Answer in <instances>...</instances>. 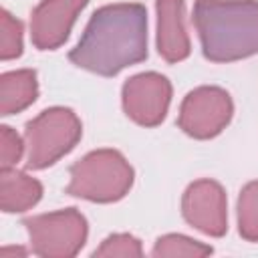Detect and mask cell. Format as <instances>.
Returning <instances> with one entry per match:
<instances>
[{
    "mask_svg": "<svg viewBox=\"0 0 258 258\" xmlns=\"http://www.w3.org/2000/svg\"><path fill=\"white\" fill-rule=\"evenodd\" d=\"M73 64L113 77L121 69L147 58V12L141 4H109L99 8L79 44L69 52Z\"/></svg>",
    "mask_w": 258,
    "mask_h": 258,
    "instance_id": "6da1fadb",
    "label": "cell"
},
{
    "mask_svg": "<svg viewBox=\"0 0 258 258\" xmlns=\"http://www.w3.org/2000/svg\"><path fill=\"white\" fill-rule=\"evenodd\" d=\"M194 24L204 56L214 62L258 52V0H198Z\"/></svg>",
    "mask_w": 258,
    "mask_h": 258,
    "instance_id": "7a4b0ae2",
    "label": "cell"
},
{
    "mask_svg": "<svg viewBox=\"0 0 258 258\" xmlns=\"http://www.w3.org/2000/svg\"><path fill=\"white\" fill-rule=\"evenodd\" d=\"M133 183V169L119 151L99 149L71 167L67 194L91 202L121 200Z\"/></svg>",
    "mask_w": 258,
    "mask_h": 258,
    "instance_id": "3957f363",
    "label": "cell"
},
{
    "mask_svg": "<svg viewBox=\"0 0 258 258\" xmlns=\"http://www.w3.org/2000/svg\"><path fill=\"white\" fill-rule=\"evenodd\" d=\"M81 121L71 109L52 107L26 123V165L42 169L69 153L81 139Z\"/></svg>",
    "mask_w": 258,
    "mask_h": 258,
    "instance_id": "277c9868",
    "label": "cell"
},
{
    "mask_svg": "<svg viewBox=\"0 0 258 258\" xmlns=\"http://www.w3.org/2000/svg\"><path fill=\"white\" fill-rule=\"evenodd\" d=\"M22 224L30 234L32 250L46 258L75 256L87 238V222L75 208L26 218Z\"/></svg>",
    "mask_w": 258,
    "mask_h": 258,
    "instance_id": "5b68a950",
    "label": "cell"
},
{
    "mask_svg": "<svg viewBox=\"0 0 258 258\" xmlns=\"http://www.w3.org/2000/svg\"><path fill=\"white\" fill-rule=\"evenodd\" d=\"M232 117L230 95L218 87H200L191 91L179 109V127L198 139L218 135Z\"/></svg>",
    "mask_w": 258,
    "mask_h": 258,
    "instance_id": "8992f818",
    "label": "cell"
},
{
    "mask_svg": "<svg viewBox=\"0 0 258 258\" xmlns=\"http://www.w3.org/2000/svg\"><path fill=\"white\" fill-rule=\"evenodd\" d=\"M171 99V85L157 73H143L129 79L123 87L125 113L139 125L153 127L163 121Z\"/></svg>",
    "mask_w": 258,
    "mask_h": 258,
    "instance_id": "52a82bcc",
    "label": "cell"
},
{
    "mask_svg": "<svg viewBox=\"0 0 258 258\" xmlns=\"http://www.w3.org/2000/svg\"><path fill=\"white\" fill-rule=\"evenodd\" d=\"M183 218L210 236H222L226 232V194L220 183L212 179H200L191 183L183 194Z\"/></svg>",
    "mask_w": 258,
    "mask_h": 258,
    "instance_id": "ba28073f",
    "label": "cell"
},
{
    "mask_svg": "<svg viewBox=\"0 0 258 258\" xmlns=\"http://www.w3.org/2000/svg\"><path fill=\"white\" fill-rule=\"evenodd\" d=\"M89 0H42L30 18L32 42L40 50H52L60 46L71 26L77 20V14L87 6Z\"/></svg>",
    "mask_w": 258,
    "mask_h": 258,
    "instance_id": "9c48e42d",
    "label": "cell"
},
{
    "mask_svg": "<svg viewBox=\"0 0 258 258\" xmlns=\"http://www.w3.org/2000/svg\"><path fill=\"white\" fill-rule=\"evenodd\" d=\"M157 50L167 62L183 60L189 54L183 0H157Z\"/></svg>",
    "mask_w": 258,
    "mask_h": 258,
    "instance_id": "30bf717a",
    "label": "cell"
},
{
    "mask_svg": "<svg viewBox=\"0 0 258 258\" xmlns=\"http://www.w3.org/2000/svg\"><path fill=\"white\" fill-rule=\"evenodd\" d=\"M40 194H42V185L34 177H30L22 171H16L12 167L2 169L0 206L4 212H8V214L10 212H24L40 200Z\"/></svg>",
    "mask_w": 258,
    "mask_h": 258,
    "instance_id": "8fae6325",
    "label": "cell"
},
{
    "mask_svg": "<svg viewBox=\"0 0 258 258\" xmlns=\"http://www.w3.org/2000/svg\"><path fill=\"white\" fill-rule=\"evenodd\" d=\"M38 95L36 73L30 69L12 71L0 79V111L2 115H12L34 103Z\"/></svg>",
    "mask_w": 258,
    "mask_h": 258,
    "instance_id": "7c38bea8",
    "label": "cell"
},
{
    "mask_svg": "<svg viewBox=\"0 0 258 258\" xmlns=\"http://www.w3.org/2000/svg\"><path fill=\"white\" fill-rule=\"evenodd\" d=\"M238 224H240V234L256 242L258 240V181L248 183L238 200Z\"/></svg>",
    "mask_w": 258,
    "mask_h": 258,
    "instance_id": "4fadbf2b",
    "label": "cell"
},
{
    "mask_svg": "<svg viewBox=\"0 0 258 258\" xmlns=\"http://www.w3.org/2000/svg\"><path fill=\"white\" fill-rule=\"evenodd\" d=\"M212 254V248L196 242L191 238L179 236V234H169L157 240L153 248V256H208Z\"/></svg>",
    "mask_w": 258,
    "mask_h": 258,
    "instance_id": "5bb4252c",
    "label": "cell"
},
{
    "mask_svg": "<svg viewBox=\"0 0 258 258\" xmlns=\"http://www.w3.org/2000/svg\"><path fill=\"white\" fill-rule=\"evenodd\" d=\"M22 52V22L10 12L0 14V56L4 60L16 58Z\"/></svg>",
    "mask_w": 258,
    "mask_h": 258,
    "instance_id": "9a60e30c",
    "label": "cell"
},
{
    "mask_svg": "<svg viewBox=\"0 0 258 258\" xmlns=\"http://www.w3.org/2000/svg\"><path fill=\"white\" fill-rule=\"evenodd\" d=\"M95 256H141V244L129 234H115L95 250Z\"/></svg>",
    "mask_w": 258,
    "mask_h": 258,
    "instance_id": "2e32d148",
    "label": "cell"
},
{
    "mask_svg": "<svg viewBox=\"0 0 258 258\" xmlns=\"http://www.w3.org/2000/svg\"><path fill=\"white\" fill-rule=\"evenodd\" d=\"M22 141L20 137L10 129V127H2L0 129V159H2V169H8L12 165L18 163L20 155H22Z\"/></svg>",
    "mask_w": 258,
    "mask_h": 258,
    "instance_id": "e0dca14e",
    "label": "cell"
},
{
    "mask_svg": "<svg viewBox=\"0 0 258 258\" xmlns=\"http://www.w3.org/2000/svg\"><path fill=\"white\" fill-rule=\"evenodd\" d=\"M10 254H20V256H24L26 252H24L22 248H4V250L0 252V258H8Z\"/></svg>",
    "mask_w": 258,
    "mask_h": 258,
    "instance_id": "ac0fdd59",
    "label": "cell"
}]
</instances>
